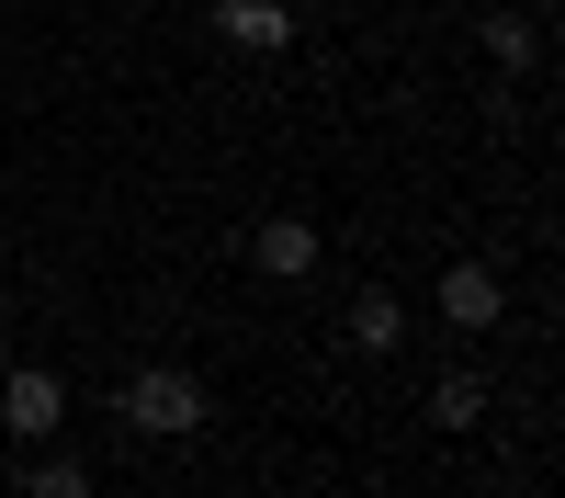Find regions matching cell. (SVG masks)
<instances>
[{"instance_id":"cell-9","label":"cell","mask_w":565,"mask_h":498,"mask_svg":"<svg viewBox=\"0 0 565 498\" xmlns=\"http://www.w3.org/2000/svg\"><path fill=\"white\" fill-rule=\"evenodd\" d=\"M532 45H543L532 23H487V57H498V68H532Z\"/></svg>"},{"instance_id":"cell-7","label":"cell","mask_w":565,"mask_h":498,"mask_svg":"<svg viewBox=\"0 0 565 498\" xmlns=\"http://www.w3.org/2000/svg\"><path fill=\"white\" fill-rule=\"evenodd\" d=\"M430 420H441V431H476V420H487V374H441V385H430Z\"/></svg>"},{"instance_id":"cell-4","label":"cell","mask_w":565,"mask_h":498,"mask_svg":"<svg viewBox=\"0 0 565 498\" xmlns=\"http://www.w3.org/2000/svg\"><path fill=\"white\" fill-rule=\"evenodd\" d=\"M498 306H509V295H498L487 261H452V272H441V317H452V329H498Z\"/></svg>"},{"instance_id":"cell-6","label":"cell","mask_w":565,"mask_h":498,"mask_svg":"<svg viewBox=\"0 0 565 498\" xmlns=\"http://www.w3.org/2000/svg\"><path fill=\"white\" fill-rule=\"evenodd\" d=\"M407 340V306L396 295H351V351H396Z\"/></svg>"},{"instance_id":"cell-5","label":"cell","mask_w":565,"mask_h":498,"mask_svg":"<svg viewBox=\"0 0 565 498\" xmlns=\"http://www.w3.org/2000/svg\"><path fill=\"white\" fill-rule=\"evenodd\" d=\"M249 261L271 272V284H306V272H317V226L306 215H271L260 239H249Z\"/></svg>"},{"instance_id":"cell-1","label":"cell","mask_w":565,"mask_h":498,"mask_svg":"<svg viewBox=\"0 0 565 498\" xmlns=\"http://www.w3.org/2000/svg\"><path fill=\"white\" fill-rule=\"evenodd\" d=\"M204 420H215V396L181 374V362H148V374L125 385V431H148V442H193Z\"/></svg>"},{"instance_id":"cell-3","label":"cell","mask_w":565,"mask_h":498,"mask_svg":"<svg viewBox=\"0 0 565 498\" xmlns=\"http://www.w3.org/2000/svg\"><path fill=\"white\" fill-rule=\"evenodd\" d=\"M215 23H226L238 57H282V45H295V12H282V0H215Z\"/></svg>"},{"instance_id":"cell-2","label":"cell","mask_w":565,"mask_h":498,"mask_svg":"<svg viewBox=\"0 0 565 498\" xmlns=\"http://www.w3.org/2000/svg\"><path fill=\"white\" fill-rule=\"evenodd\" d=\"M57 420H68V385L45 374V362H23V374H0V431H12V442H45Z\"/></svg>"},{"instance_id":"cell-8","label":"cell","mask_w":565,"mask_h":498,"mask_svg":"<svg viewBox=\"0 0 565 498\" xmlns=\"http://www.w3.org/2000/svg\"><path fill=\"white\" fill-rule=\"evenodd\" d=\"M23 498H90V465H68V453H45V465L23 476Z\"/></svg>"}]
</instances>
